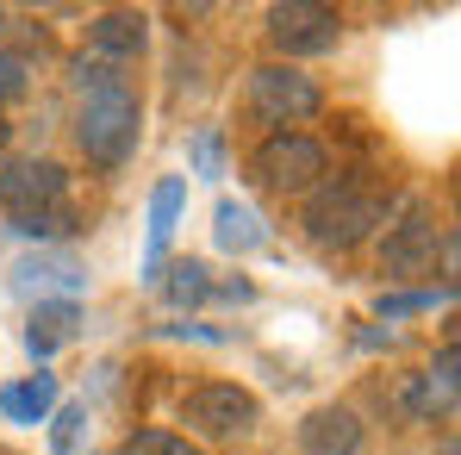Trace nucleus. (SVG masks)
<instances>
[{"label": "nucleus", "mask_w": 461, "mask_h": 455, "mask_svg": "<svg viewBox=\"0 0 461 455\" xmlns=\"http://www.w3.org/2000/svg\"><path fill=\"white\" fill-rule=\"evenodd\" d=\"M300 225L324 250H356L375 225H386V200L375 187H362V181H318Z\"/></svg>", "instance_id": "2"}, {"label": "nucleus", "mask_w": 461, "mask_h": 455, "mask_svg": "<svg viewBox=\"0 0 461 455\" xmlns=\"http://www.w3.org/2000/svg\"><path fill=\"white\" fill-rule=\"evenodd\" d=\"M63 405V387L57 375H25L0 387V418L6 424H50V412Z\"/></svg>", "instance_id": "11"}, {"label": "nucleus", "mask_w": 461, "mask_h": 455, "mask_svg": "<svg viewBox=\"0 0 461 455\" xmlns=\"http://www.w3.org/2000/svg\"><path fill=\"white\" fill-rule=\"evenodd\" d=\"M63 187H69V175H63V162H50V156L0 162V206H6L13 219H19V213H44V206H57Z\"/></svg>", "instance_id": "7"}, {"label": "nucleus", "mask_w": 461, "mask_h": 455, "mask_svg": "<svg viewBox=\"0 0 461 455\" xmlns=\"http://www.w3.org/2000/svg\"><path fill=\"white\" fill-rule=\"evenodd\" d=\"M187 213V175H162L150 187V237H144V281L162 275V256H168V237Z\"/></svg>", "instance_id": "9"}, {"label": "nucleus", "mask_w": 461, "mask_h": 455, "mask_svg": "<svg viewBox=\"0 0 461 455\" xmlns=\"http://www.w3.org/2000/svg\"><path fill=\"white\" fill-rule=\"evenodd\" d=\"M87 437V405H57L50 412V455H76Z\"/></svg>", "instance_id": "17"}, {"label": "nucleus", "mask_w": 461, "mask_h": 455, "mask_svg": "<svg viewBox=\"0 0 461 455\" xmlns=\"http://www.w3.org/2000/svg\"><path fill=\"white\" fill-rule=\"evenodd\" d=\"M187 156H194V175H225V138H219L212 125L194 138V150H187Z\"/></svg>", "instance_id": "21"}, {"label": "nucleus", "mask_w": 461, "mask_h": 455, "mask_svg": "<svg viewBox=\"0 0 461 455\" xmlns=\"http://www.w3.org/2000/svg\"><path fill=\"white\" fill-rule=\"evenodd\" d=\"M119 455H200V450L187 437H175V431H131L119 443Z\"/></svg>", "instance_id": "18"}, {"label": "nucleus", "mask_w": 461, "mask_h": 455, "mask_svg": "<svg viewBox=\"0 0 461 455\" xmlns=\"http://www.w3.org/2000/svg\"><path fill=\"white\" fill-rule=\"evenodd\" d=\"M144 13H100L94 19V50H100V63H131V57H144Z\"/></svg>", "instance_id": "13"}, {"label": "nucleus", "mask_w": 461, "mask_h": 455, "mask_svg": "<svg viewBox=\"0 0 461 455\" xmlns=\"http://www.w3.org/2000/svg\"><path fill=\"white\" fill-rule=\"evenodd\" d=\"M6 144H13V125H6V113H0V156H6Z\"/></svg>", "instance_id": "23"}, {"label": "nucleus", "mask_w": 461, "mask_h": 455, "mask_svg": "<svg viewBox=\"0 0 461 455\" xmlns=\"http://www.w3.org/2000/svg\"><path fill=\"white\" fill-rule=\"evenodd\" d=\"M362 443H368V431L349 405H318L300 424V450L306 455H362Z\"/></svg>", "instance_id": "10"}, {"label": "nucleus", "mask_w": 461, "mask_h": 455, "mask_svg": "<svg viewBox=\"0 0 461 455\" xmlns=\"http://www.w3.org/2000/svg\"><path fill=\"white\" fill-rule=\"evenodd\" d=\"M268 44L287 57H330L343 44V19L318 0H281L268 6Z\"/></svg>", "instance_id": "5"}, {"label": "nucleus", "mask_w": 461, "mask_h": 455, "mask_svg": "<svg viewBox=\"0 0 461 455\" xmlns=\"http://www.w3.org/2000/svg\"><path fill=\"white\" fill-rule=\"evenodd\" d=\"M181 424H194L200 437H243L262 424V399L237 380H206L181 399Z\"/></svg>", "instance_id": "4"}, {"label": "nucleus", "mask_w": 461, "mask_h": 455, "mask_svg": "<svg viewBox=\"0 0 461 455\" xmlns=\"http://www.w3.org/2000/svg\"><path fill=\"white\" fill-rule=\"evenodd\" d=\"M249 106H256L268 125H300V119H312V113L324 106V94H318V81L300 76L294 63H256V69H249Z\"/></svg>", "instance_id": "6"}, {"label": "nucleus", "mask_w": 461, "mask_h": 455, "mask_svg": "<svg viewBox=\"0 0 461 455\" xmlns=\"http://www.w3.org/2000/svg\"><path fill=\"white\" fill-rule=\"evenodd\" d=\"M25 87H32V69H25V57L0 50V106H6V100H19Z\"/></svg>", "instance_id": "22"}, {"label": "nucleus", "mask_w": 461, "mask_h": 455, "mask_svg": "<svg viewBox=\"0 0 461 455\" xmlns=\"http://www.w3.org/2000/svg\"><path fill=\"white\" fill-rule=\"evenodd\" d=\"M212 243H219L225 256H249V250L268 243V231H262V219H256V206L219 200V213H212Z\"/></svg>", "instance_id": "14"}, {"label": "nucleus", "mask_w": 461, "mask_h": 455, "mask_svg": "<svg viewBox=\"0 0 461 455\" xmlns=\"http://www.w3.org/2000/svg\"><path fill=\"white\" fill-rule=\"evenodd\" d=\"M430 256H437V219H430V206H405V219L399 225H386L381 237V262L386 275H424L430 268Z\"/></svg>", "instance_id": "8"}, {"label": "nucleus", "mask_w": 461, "mask_h": 455, "mask_svg": "<svg viewBox=\"0 0 461 455\" xmlns=\"http://www.w3.org/2000/svg\"><path fill=\"white\" fill-rule=\"evenodd\" d=\"M249 175H256L262 187H275V194H312V187L330 175V150H324L318 138H306V132H275V138L256 144Z\"/></svg>", "instance_id": "3"}, {"label": "nucleus", "mask_w": 461, "mask_h": 455, "mask_svg": "<svg viewBox=\"0 0 461 455\" xmlns=\"http://www.w3.org/2000/svg\"><path fill=\"white\" fill-rule=\"evenodd\" d=\"M6 231H19V237H69V231H76V219H69L63 206H44V213H19Z\"/></svg>", "instance_id": "19"}, {"label": "nucleus", "mask_w": 461, "mask_h": 455, "mask_svg": "<svg viewBox=\"0 0 461 455\" xmlns=\"http://www.w3.org/2000/svg\"><path fill=\"white\" fill-rule=\"evenodd\" d=\"M449 294H456V287H437V294H430V287H424V294H381L375 312H381V318H405V312H424V305L449 300Z\"/></svg>", "instance_id": "20"}, {"label": "nucleus", "mask_w": 461, "mask_h": 455, "mask_svg": "<svg viewBox=\"0 0 461 455\" xmlns=\"http://www.w3.org/2000/svg\"><path fill=\"white\" fill-rule=\"evenodd\" d=\"M13 281L32 294V287H69V294H81L87 287V275H81L76 262H25V268H13Z\"/></svg>", "instance_id": "16"}, {"label": "nucleus", "mask_w": 461, "mask_h": 455, "mask_svg": "<svg viewBox=\"0 0 461 455\" xmlns=\"http://www.w3.org/2000/svg\"><path fill=\"white\" fill-rule=\"evenodd\" d=\"M138 132H144V106H138V94L125 81H106V87L81 94L76 138H81V156L94 168H119L125 156L138 150Z\"/></svg>", "instance_id": "1"}, {"label": "nucleus", "mask_w": 461, "mask_h": 455, "mask_svg": "<svg viewBox=\"0 0 461 455\" xmlns=\"http://www.w3.org/2000/svg\"><path fill=\"white\" fill-rule=\"evenodd\" d=\"M0 19H6V13H0Z\"/></svg>", "instance_id": "24"}, {"label": "nucleus", "mask_w": 461, "mask_h": 455, "mask_svg": "<svg viewBox=\"0 0 461 455\" xmlns=\"http://www.w3.org/2000/svg\"><path fill=\"white\" fill-rule=\"evenodd\" d=\"M156 287H162V300L175 305V312H187V305L212 300V268H206V262H194V256H181L175 268H162V275H156Z\"/></svg>", "instance_id": "15"}, {"label": "nucleus", "mask_w": 461, "mask_h": 455, "mask_svg": "<svg viewBox=\"0 0 461 455\" xmlns=\"http://www.w3.org/2000/svg\"><path fill=\"white\" fill-rule=\"evenodd\" d=\"M76 331H81V305L76 300H38L32 305V324H25V350H32L38 362H50Z\"/></svg>", "instance_id": "12"}]
</instances>
